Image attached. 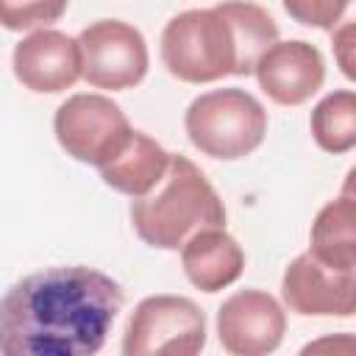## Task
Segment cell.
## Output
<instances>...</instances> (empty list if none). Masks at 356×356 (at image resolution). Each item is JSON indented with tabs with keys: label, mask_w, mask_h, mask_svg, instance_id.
Returning a JSON list of instances; mask_svg holds the SVG:
<instances>
[{
	"label": "cell",
	"mask_w": 356,
	"mask_h": 356,
	"mask_svg": "<svg viewBox=\"0 0 356 356\" xmlns=\"http://www.w3.org/2000/svg\"><path fill=\"white\" fill-rule=\"evenodd\" d=\"M122 303V286L95 267L31 273L3 295L0 350L6 356H92L103 348Z\"/></svg>",
	"instance_id": "obj_1"
},
{
	"label": "cell",
	"mask_w": 356,
	"mask_h": 356,
	"mask_svg": "<svg viewBox=\"0 0 356 356\" xmlns=\"http://www.w3.org/2000/svg\"><path fill=\"white\" fill-rule=\"evenodd\" d=\"M275 42L278 25L261 6L225 0L175 14L161 31V61L184 83H211L225 75H253Z\"/></svg>",
	"instance_id": "obj_2"
},
{
	"label": "cell",
	"mask_w": 356,
	"mask_h": 356,
	"mask_svg": "<svg viewBox=\"0 0 356 356\" xmlns=\"http://www.w3.org/2000/svg\"><path fill=\"white\" fill-rule=\"evenodd\" d=\"M136 236L159 250H181L206 228H225V206L203 170L172 153L164 178L142 197L131 200Z\"/></svg>",
	"instance_id": "obj_3"
},
{
	"label": "cell",
	"mask_w": 356,
	"mask_h": 356,
	"mask_svg": "<svg viewBox=\"0 0 356 356\" xmlns=\"http://www.w3.org/2000/svg\"><path fill=\"white\" fill-rule=\"evenodd\" d=\"M184 128L203 156L234 161L250 156L264 142L267 111L245 89H211L189 103Z\"/></svg>",
	"instance_id": "obj_4"
},
{
	"label": "cell",
	"mask_w": 356,
	"mask_h": 356,
	"mask_svg": "<svg viewBox=\"0 0 356 356\" xmlns=\"http://www.w3.org/2000/svg\"><path fill=\"white\" fill-rule=\"evenodd\" d=\"M206 345V314L184 295H150L134 309L125 337V356H195Z\"/></svg>",
	"instance_id": "obj_5"
},
{
	"label": "cell",
	"mask_w": 356,
	"mask_h": 356,
	"mask_svg": "<svg viewBox=\"0 0 356 356\" xmlns=\"http://www.w3.org/2000/svg\"><path fill=\"white\" fill-rule=\"evenodd\" d=\"M58 145L75 161L103 167L134 134L125 111L106 95H72L53 117Z\"/></svg>",
	"instance_id": "obj_6"
},
{
	"label": "cell",
	"mask_w": 356,
	"mask_h": 356,
	"mask_svg": "<svg viewBox=\"0 0 356 356\" xmlns=\"http://www.w3.org/2000/svg\"><path fill=\"white\" fill-rule=\"evenodd\" d=\"M83 53V81L95 89H131L147 75V44L139 28L122 19H97L78 36Z\"/></svg>",
	"instance_id": "obj_7"
},
{
	"label": "cell",
	"mask_w": 356,
	"mask_h": 356,
	"mask_svg": "<svg viewBox=\"0 0 356 356\" xmlns=\"http://www.w3.org/2000/svg\"><path fill=\"white\" fill-rule=\"evenodd\" d=\"M281 298L289 312L303 317H350L356 314V267L339 270L300 253L284 270Z\"/></svg>",
	"instance_id": "obj_8"
},
{
	"label": "cell",
	"mask_w": 356,
	"mask_h": 356,
	"mask_svg": "<svg viewBox=\"0 0 356 356\" xmlns=\"http://www.w3.org/2000/svg\"><path fill=\"white\" fill-rule=\"evenodd\" d=\"M286 331L281 303L261 289H239L217 309L220 345L234 356L273 353Z\"/></svg>",
	"instance_id": "obj_9"
},
{
	"label": "cell",
	"mask_w": 356,
	"mask_h": 356,
	"mask_svg": "<svg viewBox=\"0 0 356 356\" xmlns=\"http://www.w3.org/2000/svg\"><path fill=\"white\" fill-rule=\"evenodd\" d=\"M14 75L31 92H64L83 78L81 42L53 28L33 31L14 47Z\"/></svg>",
	"instance_id": "obj_10"
},
{
	"label": "cell",
	"mask_w": 356,
	"mask_h": 356,
	"mask_svg": "<svg viewBox=\"0 0 356 356\" xmlns=\"http://www.w3.org/2000/svg\"><path fill=\"white\" fill-rule=\"evenodd\" d=\"M256 81L261 92L278 106H300L306 103L325 81L323 53L303 42H275L256 64Z\"/></svg>",
	"instance_id": "obj_11"
},
{
	"label": "cell",
	"mask_w": 356,
	"mask_h": 356,
	"mask_svg": "<svg viewBox=\"0 0 356 356\" xmlns=\"http://www.w3.org/2000/svg\"><path fill=\"white\" fill-rule=\"evenodd\" d=\"M181 264L200 292H220L242 275L245 250L225 228H206L181 248Z\"/></svg>",
	"instance_id": "obj_12"
},
{
	"label": "cell",
	"mask_w": 356,
	"mask_h": 356,
	"mask_svg": "<svg viewBox=\"0 0 356 356\" xmlns=\"http://www.w3.org/2000/svg\"><path fill=\"white\" fill-rule=\"evenodd\" d=\"M172 153H167L156 139H150L142 131H134L128 136V142L117 150V156H111L100 170V178L128 195V197H142L147 195L167 172Z\"/></svg>",
	"instance_id": "obj_13"
},
{
	"label": "cell",
	"mask_w": 356,
	"mask_h": 356,
	"mask_svg": "<svg viewBox=\"0 0 356 356\" xmlns=\"http://www.w3.org/2000/svg\"><path fill=\"white\" fill-rule=\"evenodd\" d=\"M309 253L339 270L356 267V197L339 195L317 211L312 222Z\"/></svg>",
	"instance_id": "obj_14"
},
{
	"label": "cell",
	"mask_w": 356,
	"mask_h": 356,
	"mask_svg": "<svg viewBox=\"0 0 356 356\" xmlns=\"http://www.w3.org/2000/svg\"><path fill=\"white\" fill-rule=\"evenodd\" d=\"M312 136L325 153H348L356 147V92L337 89L325 95L309 120Z\"/></svg>",
	"instance_id": "obj_15"
},
{
	"label": "cell",
	"mask_w": 356,
	"mask_h": 356,
	"mask_svg": "<svg viewBox=\"0 0 356 356\" xmlns=\"http://www.w3.org/2000/svg\"><path fill=\"white\" fill-rule=\"evenodd\" d=\"M284 11L309 28L337 31L339 25L356 22V0H281Z\"/></svg>",
	"instance_id": "obj_16"
},
{
	"label": "cell",
	"mask_w": 356,
	"mask_h": 356,
	"mask_svg": "<svg viewBox=\"0 0 356 356\" xmlns=\"http://www.w3.org/2000/svg\"><path fill=\"white\" fill-rule=\"evenodd\" d=\"M70 0H0V17L6 31L44 28L67 11Z\"/></svg>",
	"instance_id": "obj_17"
},
{
	"label": "cell",
	"mask_w": 356,
	"mask_h": 356,
	"mask_svg": "<svg viewBox=\"0 0 356 356\" xmlns=\"http://www.w3.org/2000/svg\"><path fill=\"white\" fill-rule=\"evenodd\" d=\"M331 50L342 75L356 83V22H348L331 31Z\"/></svg>",
	"instance_id": "obj_18"
},
{
	"label": "cell",
	"mask_w": 356,
	"mask_h": 356,
	"mask_svg": "<svg viewBox=\"0 0 356 356\" xmlns=\"http://www.w3.org/2000/svg\"><path fill=\"white\" fill-rule=\"evenodd\" d=\"M312 350H348V353H353V350H356V337H350V334L325 337V339L309 342V345L303 348V353H312Z\"/></svg>",
	"instance_id": "obj_19"
},
{
	"label": "cell",
	"mask_w": 356,
	"mask_h": 356,
	"mask_svg": "<svg viewBox=\"0 0 356 356\" xmlns=\"http://www.w3.org/2000/svg\"><path fill=\"white\" fill-rule=\"evenodd\" d=\"M342 195H348V197H356V164L348 170L345 181H342Z\"/></svg>",
	"instance_id": "obj_20"
}]
</instances>
